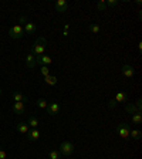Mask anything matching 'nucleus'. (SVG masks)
I'll return each instance as SVG.
<instances>
[{"label":"nucleus","mask_w":142,"mask_h":159,"mask_svg":"<svg viewBox=\"0 0 142 159\" xmlns=\"http://www.w3.org/2000/svg\"><path fill=\"white\" fill-rule=\"evenodd\" d=\"M97 9L101 10V11H104V10L107 9V4H105V0H99L98 3H97Z\"/></svg>","instance_id":"393cba45"},{"label":"nucleus","mask_w":142,"mask_h":159,"mask_svg":"<svg viewBox=\"0 0 142 159\" xmlns=\"http://www.w3.org/2000/svg\"><path fill=\"white\" fill-rule=\"evenodd\" d=\"M107 7H115L117 4H118V0H108V2H105Z\"/></svg>","instance_id":"bb28decb"},{"label":"nucleus","mask_w":142,"mask_h":159,"mask_svg":"<svg viewBox=\"0 0 142 159\" xmlns=\"http://www.w3.org/2000/svg\"><path fill=\"white\" fill-rule=\"evenodd\" d=\"M27 135V141H30V142H36L37 139L40 138V135H41V132H40L39 129H29V132L26 134Z\"/></svg>","instance_id":"0eeeda50"},{"label":"nucleus","mask_w":142,"mask_h":159,"mask_svg":"<svg viewBox=\"0 0 142 159\" xmlns=\"http://www.w3.org/2000/svg\"><path fill=\"white\" fill-rule=\"evenodd\" d=\"M9 36L14 40H19L24 36V31H23V27L20 26V24H14L11 29L9 30Z\"/></svg>","instance_id":"7ed1b4c3"},{"label":"nucleus","mask_w":142,"mask_h":159,"mask_svg":"<svg viewBox=\"0 0 142 159\" xmlns=\"http://www.w3.org/2000/svg\"><path fill=\"white\" fill-rule=\"evenodd\" d=\"M134 74H135V70H134V67H131L129 64H125V66H122V75L125 77V78H132Z\"/></svg>","instance_id":"6e6552de"},{"label":"nucleus","mask_w":142,"mask_h":159,"mask_svg":"<svg viewBox=\"0 0 142 159\" xmlns=\"http://www.w3.org/2000/svg\"><path fill=\"white\" fill-rule=\"evenodd\" d=\"M115 101H117V104H121V102H126L128 101V94L126 93H124V91H118V93L115 94Z\"/></svg>","instance_id":"f8f14e48"},{"label":"nucleus","mask_w":142,"mask_h":159,"mask_svg":"<svg viewBox=\"0 0 142 159\" xmlns=\"http://www.w3.org/2000/svg\"><path fill=\"white\" fill-rule=\"evenodd\" d=\"M67 9H68V3L66 0H57L56 2V10L58 13H64V11H67Z\"/></svg>","instance_id":"9d476101"},{"label":"nucleus","mask_w":142,"mask_h":159,"mask_svg":"<svg viewBox=\"0 0 142 159\" xmlns=\"http://www.w3.org/2000/svg\"><path fill=\"white\" fill-rule=\"evenodd\" d=\"M135 105H136V107H138V108H139V109H142V99H141V98H139V99H136V102H135Z\"/></svg>","instance_id":"c85d7f7f"},{"label":"nucleus","mask_w":142,"mask_h":159,"mask_svg":"<svg viewBox=\"0 0 142 159\" xmlns=\"http://www.w3.org/2000/svg\"><path fill=\"white\" fill-rule=\"evenodd\" d=\"M26 66H27V68H34V67L37 66L36 64V57H34L31 53H29L26 56Z\"/></svg>","instance_id":"ddd939ff"},{"label":"nucleus","mask_w":142,"mask_h":159,"mask_svg":"<svg viewBox=\"0 0 142 159\" xmlns=\"http://www.w3.org/2000/svg\"><path fill=\"white\" fill-rule=\"evenodd\" d=\"M11 109H13V112L17 114V115H23L24 111H26V107H24V102H14Z\"/></svg>","instance_id":"1a4fd4ad"},{"label":"nucleus","mask_w":142,"mask_h":159,"mask_svg":"<svg viewBox=\"0 0 142 159\" xmlns=\"http://www.w3.org/2000/svg\"><path fill=\"white\" fill-rule=\"evenodd\" d=\"M48 159H61V155H60L58 151H50L48 152Z\"/></svg>","instance_id":"5701e85b"},{"label":"nucleus","mask_w":142,"mask_h":159,"mask_svg":"<svg viewBox=\"0 0 142 159\" xmlns=\"http://www.w3.org/2000/svg\"><path fill=\"white\" fill-rule=\"evenodd\" d=\"M57 77L56 75H47V77H44V83L47 84V85H56L57 84Z\"/></svg>","instance_id":"aec40b11"},{"label":"nucleus","mask_w":142,"mask_h":159,"mask_svg":"<svg viewBox=\"0 0 142 159\" xmlns=\"http://www.w3.org/2000/svg\"><path fill=\"white\" fill-rule=\"evenodd\" d=\"M29 129H30V128H29V125H27L26 122H19V124L16 125V131H17L19 134H23V135H26V134L29 132Z\"/></svg>","instance_id":"2eb2a0df"},{"label":"nucleus","mask_w":142,"mask_h":159,"mask_svg":"<svg viewBox=\"0 0 142 159\" xmlns=\"http://www.w3.org/2000/svg\"><path fill=\"white\" fill-rule=\"evenodd\" d=\"M0 95H2V88H0Z\"/></svg>","instance_id":"473e14b6"},{"label":"nucleus","mask_w":142,"mask_h":159,"mask_svg":"<svg viewBox=\"0 0 142 159\" xmlns=\"http://www.w3.org/2000/svg\"><path fill=\"white\" fill-rule=\"evenodd\" d=\"M36 30H37V26L34 23H31V21H27L23 27L24 34H33V33H36Z\"/></svg>","instance_id":"9b49d317"},{"label":"nucleus","mask_w":142,"mask_h":159,"mask_svg":"<svg viewBox=\"0 0 142 159\" xmlns=\"http://www.w3.org/2000/svg\"><path fill=\"white\" fill-rule=\"evenodd\" d=\"M63 36H64V37L68 36V31H67V30H63Z\"/></svg>","instance_id":"2f4dec72"},{"label":"nucleus","mask_w":142,"mask_h":159,"mask_svg":"<svg viewBox=\"0 0 142 159\" xmlns=\"http://www.w3.org/2000/svg\"><path fill=\"white\" fill-rule=\"evenodd\" d=\"M129 131H131V128H129V125L128 124H125V122L119 124V125L117 126V134H118L121 138H124V139L129 138Z\"/></svg>","instance_id":"20e7f679"},{"label":"nucleus","mask_w":142,"mask_h":159,"mask_svg":"<svg viewBox=\"0 0 142 159\" xmlns=\"http://www.w3.org/2000/svg\"><path fill=\"white\" fill-rule=\"evenodd\" d=\"M36 64L37 66H47L48 67L51 64V57L47 54H41V56L36 57Z\"/></svg>","instance_id":"39448f33"},{"label":"nucleus","mask_w":142,"mask_h":159,"mask_svg":"<svg viewBox=\"0 0 142 159\" xmlns=\"http://www.w3.org/2000/svg\"><path fill=\"white\" fill-rule=\"evenodd\" d=\"M138 50H139V53L142 51V43H141V41H139V44H138Z\"/></svg>","instance_id":"7c9ffc66"},{"label":"nucleus","mask_w":142,"mask_h":159,"mask_svg":"<svg viewBox=\"0 0 142 159\" xmlns=\"http://www.w3.org/2000/svg\"><path fill=\"white\" fill-rule=\"evenodd\" d=\"M46 44H47V40L44 37H39L34 43L33 48H31V54L34 57H39L41 54H44V50H46Z\"/></svg>","instance_id":"f257e3e1"},{"label":"nucleus","mask_w":142,"mask_h":159,"mask_svg":"<svg viewBox=\"0 0 142 159\" xmlns=\"http://www.w3.org/2000/svg\"><path fill=\"white\" fill-rule=\"evenodd\" d=\"M7 158V152L4 149H0V159H6Z\"/></svg>","instance_id":"cd10ccee"},{"label":"nucleus","mask_w":142,"mask_h":159,"mask_svg":"<svg viewBox=\"0 0 142 159\" xmlns=\"http://www.w3.org/2000/svg\"><path fill=\"white\" fill-rule=\"evenodd\" d=\"M13 99H14V102H27V101H29L27 97H24L20 91H14L13 93Z\"/></svg>","instance_id":"dca6fc26"},{"label":"nucleus","mask_w":142,"mask_h":159,"mask_svg":"<svg viewBox=\"0 0 142 159\" xmlns=\"http://www.w3.org/2000/svg\"><path fill=\"white\" fill-rule=\"evenodd\" d=\"M74 151H76L74 143L70 142V141H64V142H61L60 149H58V152H60V155H61V158H68V156H71L74 153Z\"/></svg>","instance_id":"f03ea898"},{"label":"nucleus","mask_w":142,"mask_h":159,"mask_svg":"<svg viewBox=\"0 0 142 159\" xmlns=\"http://www.w3.org/2000/svg\"><path fill=\"white\" fill-rule=\"evenodd\" d=\"M88 29H89V31H91L93 34H99V30H101V29H99V26H98L97 23H91V24L88 26Z\"/></svg>","instance_id":"4be33fe9"},{"label":"nucleus","mask_w":142,"mask_h":159,"mask_svg":"<svg viewBox=\"0 0 142 159\" xmlns=\"http://www.w3.org/2000/svg\"><path fill=\"white\" fill-rule=\"evenodd\" d=\"M125 111L128 114H131V115H132V114H136V112H141L142 109H139L138 107L135 105V104H126L125 105Z\"/></svg>","instance_id":"f3484780"},{"label":"nucleus","mask_w":142,"mask_h":159,"mask_svg":"<svg viewBox=\"0 0 142 159\" xmlns=\"http://www.w3.org/2000/svg\"><path fill=\"white\" fill-rule=\"evenodd\" d=\"M36 105L39 107L40 109H47V107H48V102H47L44 98H39L36 101Z\"/></svg>","instance_id":"412c9836"},{"label":"nucleus","mask_w":142,"mask_h":159,"mask_svg":"<svg viewBox=\"0 0 142 159\" xmlns=\"http://www.w3.org/2000/svg\"><path fill=\"white\" fill-rule=\"evenodd\" d=\"M26 124L29 125V128H31V129H36L37 126L40 125V122H39V119H37V116H34V115L29 116V119H27Z\"/></svg>","instance_id":"4468645a"},{"label":"nucleus","mask_w":142,"mask_h":159,"mask_svg":"<svg viewBox=\"0 0 142 159\" xmlns=\"http://www.w3.org/2000/svg\"><path fill=\"white\" fill-rule=\"evenodd\" d=\"M131 121H132L134 125H141L142 124V114L141 112H136L131 115Z\"/></svg>","instance_id":"a211bd4d"},{"label":"nucleus","mask_w":142,"mask_h":159,"mask_svg":"<svg viewBox=\"0 0 142 159\" xmlns=\"http://www.w3.org/2000/svg\"><path fill=\"white\" fill-rule=\"evenodd\" d=\"M117 105H118V104H117L115 98H111V99L108 101V105H107V107H108V109H114Z\"/></svg>","instance_id":"a878e982"},{"label":"nucleus","mask_w":142,"mask_h":159,"mask_svg":"<svg viewBox=\"0 0 142 159\" xmlns=\"http://www.w3.org/2000/svg\"><path fill=\"white\" fill-rule=\"evenodd\" d=\"M40 74H41L43 77L50 75V68L47 66H41V68H40Z\"/></svg>","instance_id":"b1692460"},{"label":"nucleus","mask_w":142,"mask_h":159,"mask_svg":"<svg viewBox=\"0 0 142 159\" xmlns=\"http://www.w3.org/2000/svg\"><path fill=\"white\" fill-rule=\"evenodd\" d=\"M60 109H61V107H60L58 102H51V104H48V107H47L46 111L50 116H54L60 112Z\"/></svg>","instance_id":"423d86ee"},{"label":"nucleus","mask_w":142,"mask_h":159,"mask_svg":"<svg viewBox=\"0 0 142 159\" xmlns=\"http://www.w3.org/2000/svg\"><path fill=\"white\" fill-rule=\"evenodd\" d=\"M129 138L135 139V141H139L142 138V132L139 129H132V131H129Z\"/></svg>","instance_id":"6ab92c4d"},{"label":"nucleus","mask_w":142,"mask_h":159,"mask_svg":"<svg viewBox=\"0 0 142 159\" xmlns=\"http://www.w3.org/2000/svg\"><path fill=\"white\" fill-rule=\"evenodd\" d=\"M21 23H23V24H26V23H27V19H26L24 16L20 17V26H21Z\"/></svg>","instance_id":"c756f323"}]
</instances>
